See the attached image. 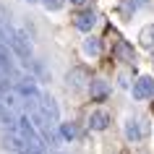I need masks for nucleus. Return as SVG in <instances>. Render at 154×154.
<instances>
[{
    "instance_id": "a211bd4d",
    "label": "nucleus",
    "mask_w": 154,
    "mask_h": 154,
    "mask_svg": "<svg viewBox=\"0 0 154 154\" xmlns=\"http://www.w3.org/2000/svg\"><path fill=\"white\" fill-rule=\"evenodd\" d=\"M55 154H60V152H55Z\"/></svg>"
},
{
    "instance_id": "4468645a",
    "label": "nucleus",
    "mask_w": 154,
    "mask_h": 154,
    "mask_svg": "<svg viewBox=\"0 0 154 154\" xmlns=\"http://www.w3.org/2000/svg\"><path fill=\"white\" fill-rule=\"evenodd\" d=\"M141 45L144 47H154V26H146L141 32Z\"/></svg>"
},
{
    "instance_id": "6e6552de",
    "label": "nucleus",
    "mask_w": 154,
    "mask_h": 154,
    "mask_svg": "<svg viewBox=\"0 0 154 154\" xmlns=\"http://www.w3.org/2000/svg\"><path fill=\"white\" fill-rule=\"evenodd\" d=\"M112 52H115V57H120V60H133V47H131L125 39H118L115 42V47H112Z\"/></svg>"
},
{
    "instance_id": "f8f14e48",
    "label": "nucleus",
    "mask_w": 154,
    "mask_h": 154,
    "mask_svg": "<svg viewBox=\"0 0 154 154\" xmlns=\"http://www.w3.org/2000/svg\"><path fill=\"white\" fill-rule=\"evenodd\" d=\"M86 84V76H84V71L81 68H76V71H71V76H68V86H84Z\"/></svg>"
},
{
    "instance_id": "f03ea898",
    "label": "nucleus",
    "mask_w": 154,
    "mask_h": 154,
    "mask_svg": "<svg viewBox=\"0 0 154 154\" xmlns=\"http://www.w3.org/2000/svg\"><path fill=\"white\" fill-rule=\"evenodd\" d=\"M154 97V79L152 76H138L136 86H133V99H149Z\"/></svg>"
},
{
    "instance_id": "1a4fd4ad",
    "label": "nucleus",
    "mask_w": 154,
    "mask_h": 154,
    "mask_svg": "<svg viewBox=\"0 0 154 154\" xmlns=\"http://www.w3.org/2000/svg\"><path fill=\"white\" fill-rule=\"evenodd\" d=\"M125 138L128 141H141V125H138V118H128L125 120Z\"/></svg>"
},
{
    "instance_id": "9d476101",
    "label": "nucleus",
    "mask_w": 154,
    "mask_h": 154,
    "mask_svg": "<svg viewBox=\"0 0 154 154\" xmlns=\"http://www.w3.org/2000/svg\"><path fill=\"white\" fill-rule=\"evenodd\" d=\"M57 133H60L63 141H76V138H79V125H76V123H63V125L57 128Z\"/></svg>"
},
{
    "instance_id": "423d86ee",
    "label": "nucleus",
    "mask_w": 154,
    "mask_h": 154,
    "mask_svg": "<svg viewBox=\"0 0 154 154\" xmlns=\"http://www.w3.org/2000/svg\"><path fill=\"white\" fill-rule=\"evenodd\" d=\"M39 107H42V112L47 115L50 120L55 123L57 118H60V110H57V102L52 97H50V94H39Z\"/></svg>"
},
{
    "instance_id": "2eb2a0df",
    "label": "nucleus",
    "mask_w": 154,
    "mask_h": 154,
    "mask_svg": "<svg viewBox=\"0 0 154 154\" xmlns=\"http://www.w3.org/2000/svg\"><path fill=\"white\" fill-rule=\"evenodd\" d=\"M42 3H45V8H50V11H60L65 0H42Z\"/></svg>"
},
{
    "instance_id": "0eeeda50",
    "label": "nucleus",
    "mask_w": 154,
    "mask_h": 154,
    "mask_svg": "<svg viewBox=\"0 0 154 154\" xmlns=\"http://www.w3.org/2000/svg\"><path fill=\"white\" fill-rule=\"evenodd\" d=\"M107 125H110V115H107L105 110H94V112L89 115V128L91 131H105Z\"/></svg>"
},
{
    "instance_id": "f3484780",
    "label": "nucleus",
    "mask_w": 154,
    "mask_h": 154,
    "mask_svg": "<svg viewBox=\"0 0 154 154\" xmlns=\"http://www.w3.org/2000/svg\"><path fill=\"white\" fill-rule=\"evenodd\" d=\"M29 3H37V0H29Z\"/></svg>"
},
{
    "instance_id": "dca6fc26",
    "label": "nucleus",
    "mask_w": 154,
    "mask_h": 154,
    "mask_svg": "<svg viewBox=\"0 0 154 154\" xmlns=\"http://www.w3.org/2000/svg\"><path fill=\"white\" fill-rule=\"evenodd\" d=\"M73 5H86V0H71Z\"/></svg>"
},
{
    "instance_id": "39448f33",
    "label": "nucleus",
    "mask_w": 154,
    "mask_h": 154,
    "mask_svg": "<svg viewBox=\"0 0 154 154\" xmlns=\"http://www.w3.org/2000/svg\"><path fill=\"white\" fill-rule=\"evenodd\" d=\"M73 24H76V29L79 32H91V26L97 24V13L94 11H81V13H76V18H73Z\"/></svg>"
},
{
    "instance_id": "7ed1b4c3",
    "label": "nucleus",
    "mask_w": 154,
    "mask_h": 154,
    "mask_svg": "<svg viewBox=\"0 0 154 154\" xmlns=\"http://www.w3.org/2000/svg\"><path fill=\"white\" fill-rule=\"evenodd\" d=\"M89 94H91V99H94V102H105V99L110 97V84H107L105 79H91Z\"/></svg>"
},
{
    "instance_id": "ddd939ff",
    "label": "nucleus",
    "mask_w": 154,
    "mask_h": 154,
    "mask_svg": "<svg viewBox=\"0 0 154 154\" xmlns=\"http://www.w3.org/2000/svg\"><path fill=\"white\" fill-rule=\"evenodd\" d=\"M0 71H3V73H11V71H13L11 57H8V50L3 47V45H0Z\"/></svg>"
},
{
    "instance_id": "20e7f679",
    "label": "nucleus",
    "mask_w": 154,
    "mask_h": 154,
    "mask_svg": "<svg viewBox=\"0 0 154 154\" xmlns=\"http://www.w3.org/2000/svg\"><path fill=\"white\" fill-rule=\"evenodd\" d=\"M16 94L21 99H39V89H37V84L32 79H21L16 84Z\"/></svg>"
},
{
    "instance_id": "f257e3e1",
    "label": "nucleus",
    "mask_w": 154,
    "mask_h": 154,
    "mask_svg": "<svg viewBox=\"0 0 154 154\" xmlns=\"http://www.w3.org/2000/svg\"><path fill=\"white\" fill-rule=\"evenodd\" d=\"M5 39H8V45L13 47V52H16L21 60H24L26 65L32 63V45H29V39L24 37V32H18V29H5Z\"/></svg>"
},
{
    "instance_id": "9b49d317",
    "label": "nucleus",
    "mask_w": 154,
    "mask_h": 154,
    "mask_svg": "<svg viewBox=\"0 0 154 154\" xmlns=\"http://www.w3.org/2000/svg\"><path fill=\"white\" fill-rule=\"evenodd\" d=\"M84 52L89 57H99V52H102V42L97 39V37H86V42H84Z\"/></svg>"
}]
</instances>
